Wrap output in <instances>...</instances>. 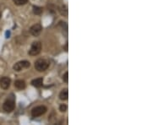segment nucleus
<instances>
[{
	"label": "nucleus",
	"mask_w": 152,
	"mask_h": 125,
	"mask_svg": "<svg viewBox=\"0 0 152 125\" xmlns=\"http://www.w3.org/2000/svg\"><path fill=\"white\" fill-rule=\"evenodd\" d=\"M33 12L35 14H37V15H39L41 13H42V8H41V7H38V6H34L33 7Z\"/></svg>",
	"instance_id": "nucleus-12"
},
{
	"label": "nucleus",
	"mask_w": 152,
	"mask_h": 125,
	"mask_svg": "<svg viewBox=\"0 0 152 125\" xmlns=\"http://www.w3.org/2000/svg\"><path fill=\"white\" fill-rule=\"evenodd\" d=\"M49 67V63L45 59H38L35 63V68L37 71L43 72L47 69Z\"/></svg>",
	"instance_id": "nucleus-1"
},
{
	"label": "nucleus",
	"mask_w": 152,
	"mask_h": 125,
	"mask_svg": "<svg viewBox=\"0 0 152 125\" xmlns=\"http://www.w3.org/2000/svg\"><path fill=\"white\" fill-rule=\"evenodd\" d=\"M13 2L14 3V4L20 6V5L25 4V3L28 2V0H13Z\"/></svg>",
	"instance_id": "nucleus-13"
},
{
	"label": "nucleus",
	"mask_w": 152,
	"mask_h": 125,
	"mask_svg": "<svg viewBox=\"0 0 152 125\" xmlns=\"http://www.w3.org/2000/svg\"><path fill=\"white\" fill-rule=\"evenodd\" d=\"M58 10H59L60 14H62L63 16H64V17L68 16V9H67V7L65 5L60 6L59 8H58Z\"/></svg>",
	"instance_id": "nucleus-11"
},
{
	"label": "nucleus",
	"mask_w": 152,
	"mask_h": 125,
	"mask_svg": "<svg viewBox=\"0 0 152 125\" xmlns=\"http://www.w3.org/2000/svg\"><path fill=\"white\" fill-rule=\"evenodd\" d=\"M14 86L18 90H24L25 88V82L24 80H22V79H17L14 82Z\"/></svg>",
	"instance_id": "nucleus-9"
},
{
	"label": "nucleus",
	"mask_w": 152,
	"mask_h": 125,
	"mask_svg": "<svg viewBox=\"0 0 152 125\" xmlns=\"http://www.w3.org/2000/svg\"><path fill=\"white\" fill-rule=\"evenodd\" d=\"M41 30H42V26H41L40 24H36L30 27V33L33 36H37L41 34Z\"/></svg>",
	"instance_id": "nucleus-6"
},
{
	"label": "nucleus",
	"mask_w": 152,
	"mask_h": 125,
	"mask_svg": "<svg viewBox=\"0 0 152 125\" xmlns=\"http://www.w3.org/2000/svg\"><path fill=\"white\" fill-rule=\"evenodd\" d=\"M68 90L67 89L63 90L62 91L60 92V94H59V98H60L61 100L65 101V100L68 99Z\"/></svg>",
	"instance_id": "nucleus-10"
},
{
	"label": "nucleus",
	"mask_w": 152,
	"mask_h": 125,
	"mask_svg": "<svg viewBox=\"0 0 152 125\" xmlns=\"http://www.w3.org/2000/svg\"><path fill=\"white\" fill-rule=\"evenodd\" d=\"M31 85L33 86L36 87V88H40V87H41L43 85V79L42 78H37V79H33V80L31 81Z\"/></svg>",
	"instance_id": "nucleus-8"
},
{
	"label": "nucleus",
	"mask_w": 152,
	"mask_h": 125,
	"mask_svg": "<svg viewBox=\"0 0 152 125\" xmlns=\"http://www.w3.org/2000/svg\"><path fill=\"white\" fill-rule=\"evenodd\" d=\"M11 84V79L9 77H2L0 79V87L3 90H7L9 88Z\"/></svg>",
	"instance_id": "nucleus-7"
},
{
	"label": "nucleus",
	"mask_w": 152,
	"mask_h": 125,
	"mask_svg": "<svg viewBox=\"0 0 152 125\" xmlns=\"http://www.w3.org/2000/svg\"><path fill=\"white\" fill-rule=\"evenodd\" d=\"M30 66V62L26 61V60H24V61H20V62L15 63L13 66V69L14 71L20 72L24 69H27V68H29Z\"/></svg>",
	"instance_id": "nucleus-4"
},
{
	"label": "nucleus",
	"mask_w": 152,
	"mask_h": 125,
	"mask_svg": "<svg viewBox=\"0 0 152 125\" xmlns=\"http://www.w3.org/2000/svg\"><path fill=\"white\" fill-rule=\"evenodd\" d=\"M63 80L65 83H68V72H66V73L63 75Z\"/></svg>",
	"instance_id": "nucleus-15"
},
{
	"label": "nucleus",
	"mask_w": 152,
	"mask_h": 125,
	"mask_svg": "<svg viewBox=\"0 0 152 125\" xmlns=\"http://www.w3.org/2000/svg\"><path fill=\"white\" fill-rule=\"evenodd\" d=\"M67 109H68V107H67V105L65 104H61L60 105V107H59V110L62 112H66L67 111Z\"/></svg>",
	"instance_id": "nucleus-14"
},
{
	"label": "nucleus",
	"mask_w": 152,
	"mask_h": 125,
	"mask_svg": "<svg viewBox=\"0 0 152 125\" xmlns=\"http://www.w3.org/2000/svg\"><path fill=\"white\" fill-rule=\"evenodd\" d=\"M41 44L39 41H35L33 42L31 47H30V49L29 51V54L30 56H36L41 52Z\"/></svg>",
	"instance_id": "nucleus-2"
},
{
	"label": "nucleus",
	"mask_w": 152,
	"mask_h": 125,
	"mask_svg": "<svg viewBox=\"0 0 152 125\" xmlns=\"http://www.w3.org/2000/svg\"><path fill=\"white\" fill-rule=\"evenodd\" d=\"M15 107V102L14 99H8L4 101V103L3 105V111L6 112H11L14 111Z\"/></svg>",
	"instance_id": "nucleus-3"
},
{
	"label": "nucleus",
	"mask_w": 152,
	"mask_h": 125,
	"mask_svg": "<svg viewBox=\"0 0 152 125\" xmlns=\"http://www.w3.org/2000/svg\"><path fill=\"white\" fill-rule=\"evenodd\" d=\"M46 112H47V107H44V106H39V107H36L35 108L32 109L31 115L34 117H37L43 115Z\"/></svg>",
	"instance_id": "nucleus-5"
},
{
	"label": "nucleus",
	"mask_w": 152,
	"mask_h": 125,
	"mask_svg": "<svg viewBox=\"0 0 152 125\" xmlns=\"http://www.w3.org/2000/svg\"><path fill=\"white\" fill-rule=\"evenodd\" d=\"M0 16H1V13H0Z\"/></svg>",
	"instance_id": "nucleus-16"
}]
</instances>
